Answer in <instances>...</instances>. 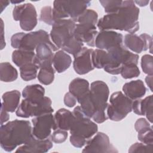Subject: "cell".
<instances>
[{
	"instance_id": "ab89813d",
	"label": "cell",
	"mask_w": 153,
	"mask_h": 153,
	"mask_svg": "<svg viewBox=\"0 0 153 153\" xmlns=\"http://www.w3.org/2000/svg\"><path fill=\"white\" fill-rule=\"evenodd\" d=\"M64 103L66 106L72 108L76 105V99L74 95H72L70 92H68L65 95Z\"/></svg>"
},
{
	"instance_id": "cb8c5ba5",
	"label": "cell",
	"mask_w": 153,
	"mask_h": 153,
	"mask_svg": "<svg viewBox=\"0 0 153 153\" xmlns=\"http://www.w3.org/2000/svg\"><path fill=\"white\" fill-rule=\"evenodd\" d=\"M72 59L71 56L63 50H59L53 56L52 64L56 72H65L71 66Z\"/></svg>"
},
{
	"instance_id": "7402d4cb",
	"label": "cell",
	"mask_w": 153,
	"mask_h": 153,
	"mask_svg": "<svg viewBox=\"0 0 153 153\" xmlns=\"http://www.w3.org/2000/svg\"><path fill=\"white\" fill-rule=\"evenodd\" d=\"M55 128L63 130H69L75 121V115L70 111L62 108L59 109L55 114L54 116Z\"/></svg>"
},
{
	"instance_id": "f1b7e54d",
	"label": "cell",
	"mask_w": 153,
	"mask_h": 153,
	"mask_svg": "<svg viewBox=\"0 0 153 153\" xmlns=\"http://www.w3.org/2000/svg\"><path fill=\"white\" fill-rule=\"evenodd\" d=\"M39 66L34 62L25 64L20 67V73L21 78L26 81L34 79L37 76Z\"/></svg>"
},
{
	"instance_id": "9a60e30c",
	"label": "cell",
	"mask_w": 153,
	"mask_h": 153,
	"mask_svg": "<svg viewBox=\"0 0 153 153\" xmlns=\"http://www.w3.org/2000/svg\"><path fill=\"white\" fill-rule=\"evenodd\" d=\"M123 36L121 33L114 30H100L96 37L94 44L97 48L107 51L123 45Z\"/></svg>"
},
{
	"instance_id": "4dcf8cb0",
	"label": "cell",
	"mask_w": 153,
	"mask_h": 153,
	"mask_svg": "<svg viewBox=\"0 0 153 153\" xmlns=\"http://www.w3.org/2000/svg\"><path fill=\"white\" fill-rule=\"evenodd\" d=\"M107 52L105 50L97 48L93 50L91 53V61L94 68L97 69L103 68L105 63Z\"/></svg>"
},
{
	"instance_id": "83f0119b",
	"label": "cell",
	"mask_w": 153,
	"mask_h": 153,
	"mask_svg": "<svg viewBox=\"0 0 153 153\" xmlns=\"http://www.w3.org/2000/svg\"><path fill=\"white\" fill-rule=\"evenodd\" d=\"M45 88L39 84L27 85L22 91V96L25 99H40L44 97Z\"/></svg>"
},
{
	"instance_id": "d4e9b609",
	"label": "cell",
	"mask_w": 153,
	"mask_h": 153,
	"mask_svg": "<svg viewBox=\"0 0 153 153\" xmlns=\"http://www.w3.org/2000/svg\"><path fill=\"white\" fill-rule=\"evenodd\" d=\"M20 99V93L18 90H12L5 92L2 95V106L5 111L10 112H14L19 107Z\"/></svg>"
},
{
	"instance_id": "7bdbcfd3",
	"label": "cell",
	"mask_w": 153,
	"mask_h": 153,
	"mask_svg": "<svg viewBox=\"0 0 153 153\" xmlns=\"http://www.w3.org/2000/svg\"><path fill=\"white\" fill-rule=\"evenodd\" d=\"M1 50H2L5 47V41L4 38V22L2 19H1Z\"/></svg>"
},
{
	"instance_id": "277c9868",
	"label": "cell",
	"mask_w": 153,
	"mask_h": 153,
	"mask_svg": "<svg viewBox=\"0 0 153 153\" xmlns=\"http://www.w3.org/2000/svg\"><path fill=\"white\" fill-rule=\"evenodd\" d=\"M32 127L26 120H15L1 125L0 145L7 152L27 143L32 137Z\"/></svg>"
},
{
	"instance_id": "74e56055",
	"label": "cell",
	"mask_w": 153,
	"mask_h": 153,
	"mask_svg": "<svg viewBox=\"0 0 153 153\" xmlns=\"http://www.w3.org/2000/svg\"><path fill=\"white\" fill-rule=\"evenodd\" d=\"M141 67L145 74L148 75L153 74V64L152 56L149 54H145L141 59Z\"/></svg>"
},
{
	"instance_id": "ee69618b",
	"label": "cell",
	"mask_w": 153,
	"mask_h": 153,
	"mask_svg": "<svg viewBox=\"0 0 153 153\" xmlns=\"http://www.w3.org/2000/svg\"><path fill=\"white\" fill-rule=\"evenodd\" d=\"M145 82L151 91H152V75H147L145 78Z\"/></svg>"
},
{
	"instance_id": "bcb514c9",
	"label": "cell",
	"mask_w": 153,
	"mask_h": 153,
	"mask_svg": "<svg viewBox=\"0 0 153 153\" xmlns=\"http://www.w3.org/2000/svg\"><path fill=\"white\" fill-rule=\"evenodd\" d=\"M24 2V1H11V3H13V4H20V3H22V2Z\"/></svg>"
},
{
	"instance_id": "8d00e7d4",
	"label": "cell",
	"mask_w": 153,
	"mask_h": 153,
	"mask_svg": "<svg viewBox=\"0 0 153 153\" xmlns=\"http://www.w3.org/2000/svg\"><path fill=\"white\" fill-rule=\"evenodd\" d=\"M153 151V144H145L136 142L132 145L128 149V152L137 153H152Z\"/></svg>"
},
{
	"instance_id": "8fae6325",
	"label": "cell",
	"mask_w": 153,
	"mask_h": 153,
	"mask_svg": "<svg viewBox=\"0 0 153 153\" xmlns=\"http://www.w3.org/2000/svg\"><path fill=\"white\" fill-rule=\"evenodd\" d=\"M14 20L20 22V26L25 31H30L36 26L37 13L33 5L26 3L16 5L13 11Z\"/></svg>"
},
{
	"instance_id": "f546056e",
	"label": "cell",
	"mask_w": 153,
	"mask_h": 153,
	"mask_svg": "<svg viewBox=\"0 0 153 153\" xmlns=\"http://www.w3.org/2000/svg\"><path fill=\"white\" fill-rule=\"evenodd\" d=\"M54 69L52 65L41 67L37 75L38 81L44 85L51 84L54 79Z\"/></svg>"
},
{
	"instance_id": "7c38bea8",
	"label": "cell",
	"mask_w": 153,
	"mask_h": 153,
	"mask_svg": "<svg viewBox=\"0 0 153 153\" xmlns=\"http://www.w3.org/2000/svg\"><path fill=\"white\" fill-rule=\"evenodd\" d=\"M32 135L37 139L42 140L48 137L51 130H54V118L52 113L42 114L35 117L32 120Z\"/></svg>"
},
{
	"instance_id": "7a4b0ae2",
	"label": "cell",
	"mask_w": 153,
	"mask_h": 153,
	"mask_svg": "<svg viewBox=\"0 0 153 153\" xmlns=\"http://www.w3.org/2000/svg\"><path fill=\"white\" fill-rule=\"evenodd\" d=\"M109 94V88L105 82L102 81L93 82L88 93L79 103L85 115L97 123L105 121L108 119L105 111Z\"/></svg>"
},
{
	"instance_id": "ac0fdd59",
	"label": "cell",
	"mask_w": 153,
	"mask_h": 153,
	"mask_svg": "<svg viewBox=\"0 0 153 153\" xmlns=\"http://www.w3.org/2000/svg\"><path fill=\"white\" fill-rule=\"evenodd\" d=\"M53 147L51 139L39 140L32 136L30 140L26 144L19 146L16 152H47Z\"/></svg>"
},
{
	"instance_id": "44dd1931",
	"label": "cell",
	"mask_w": 153,
	"mask_h": 153,
	"mask_svg": "<svg viewBox=\"0 0 153 153\" xmlns=\"http://www.w3.org/2000/svg\"><path fill=\"white\" fill-rule=\"evenodd\" d=\"M123 91L127 97L135 100L142 98L145 94L146 88L141 79H137L124 84Z\"/></svg>"
},
{
	"instance_id": "6da1fadb",
	"label": "cell",
	"mask_w": 153,
	"mask_h": 153,
	"mask_svg": "<svg viewBox=\"0 0 153 153\" xmlns=\"http://www.w3.org/2000/svg\"><path fill=\"white\" fill-rule=\"evenodd\" d=\"M139 9L133 1H123L121 7L115 13L100 19L97 26L100 30H124L134 34L139 29Z\"/></svg>"
},
{
	"instance_id": "d590c367",
	"label": "cell",
	"mask_w": 153,
	"mask_h": 153,
	"mask_svg": "<svg viewBox=\"0 0 153 153\" xmlns=\"http://www.w3.org/2000/svg\"><path fill=\"white\" fill-rule=\"evenodd\" d=\"M39 20L42 21L49 25H53L55 22L53 13V8L50 6H46L42 8L40 13Z\"/></svg>"
},
{
	"instance_id": "836d02e7",
	"label": "cell",
	"mask_w": 153,
	"mask_h": 153,
	"mask_svg": "<svg viewBox=\"0 0 153 153\" xmlns=\"http://www.w3.org/2000/svg\"><path fill=\"white\" fill-rule=\"evenodd\" d=\"M137 138L145 144H153V133L152 126L143 128L137 131Z\"/></svg>"
},
{
	"instance_id": "4fadbf2b",
	"label": "cell",
	"mask_w": 153,
	"mask_h": 153,
	"mask_svg": "<svg viewBox=\"0 0 153 153\" xmlns=\"http://www.w3.org/2000/svg\"><path fill=\"white\" fill-rule=\"evenodd\" d=\"M82 152H118L110 143L109 137L104 133L98 132L86 143Z\"/></svg>"
},
{
	"instance_id": "e575fe53",
	"label": "cell",
	"mask_w": 153,
	"mask_h": 153,
	"mask_svg": "<svg viewBox=\"0 0 153 153\" xmlns=\"http://www.w3.org/2000/svg\"><path fill=\"white\" fill-rule=\"evenodd\" d=\"M102 7L104 8L105 13L111 14L117 12L121 7L123 1H99Z\"/></svg>"
},
{
	"instance_id": "603a6c76",
	"label": "cell",
	"mask_w": 153,
	"mask_h": 153,
	"mask_svg": "<svg viewBox=\"0 0 153 153\" xmlns=\"http://www.w3.org/2000/svg\"><path fill=\"white\" fill-rule=\"evenodd\" d=\"M69 91L79 103L90 91L89 82L83 78H75L69 84Z\"/></svg>"
},
{
	"instance_id": "d6a6232c",
	"label": "cell",
	"mask_w": 153,
	"mask_h": 153,
	"mask_svg": "<svg viewBox=\"0 0 153 153\" xmlns=\"http://www.w3.org/2000/svg\"><path fill=\"white\" fill-rule=\"evenodd\" d=\"M98 22L97 13L91 9H87L78 19L76 23L87 22L97 25Z\"/></svg>"
},
{
	"instance_id": "b9f144b4",
	"label": "cell",
	"mask_w": 153,
	"mask_h": 153,
	"mask_svg": "<svg viewBox=\"0 0 153 153\" xmlns=\"http://www.w3.org/2000/svg\"><path fill=\"white\" fill-rule=\"evenodd\" d=\"M7 111L4 109V108L1 106V125L4 124V123L7 122L9 118H10V115Z\"/></svg>"
},
{
	"instance_id": "e0dca14e",
	"label": "cell",
	"mask_w": 153,
	"mask_h": 153,
	"mask_svg": "<svg viewBox=\"0 0 153 153\" xmlns=\"http://www.w3.org/2000/svg\"><path fill=\"white\" fill-rule=\"evenodd\" d=\"M93 51L92 48L84 47L81 51L74 57L73 66L76 74L84 75L94 69L91 61Z\"/></svg>"
},
{
	"instance_id": "4316f807",
	"label": "cell",
	"mask_w": 153,
	"mask_h": 153,
	"mask_svg": "<svg viewBox=\"0 0 153 153\" xmlns=\"http://www.w3.org/2000/svg\"><path fill=\"white\" fill-rule=\"evenodd\" d=\"M18 77L17 69L8 62H2L0 65V79L3 82H12Z\"/></svg>"
},
{
	"instance_id": "ffe728a7",
	"label": "cell",
	"mask_w": 153,
	"mask_h": 153,
	"mask_svg": "<svg viewBox=\"0 0 153 153\" xmlns=\"http://www.w3.org/2000/svg\"><path fill=\"white\" fill-rule=\"evenodd\" d=\"M132 111L139 115H145L148 121L152 123V95L148 96L143 99L133 101Z\"/></svg>"
},
{
	"instance_id": "3957f363",
	"label": "cell",
	"mask_w": 153,
	"mask_h": 153,
	"mask_svg": "<svg viewBox=\"0 0 153 153\" xmlns=\"http://www.w3.org/2000/svg\"><path fill=\"white\" fill-rule=\"evenodd\" d=\"M76 23L71 19L56 20L50 31V37L53 43L59 49L71 54L75 57L84 47L82 42L74 36Z\"/></svg>"
},
{
	"instance_id": "5b68a950",
	"label": "cell",
	"mask_w": 153,
	"mask_h": 153,
	"mask_svg": "<svg viewBox=\"0 0 153 153\" xmlns=\"http://www.w3.org/2000/svg\"><path fill=\"white\" fill-rule=\"evenodd\" d=\"M73 114L75 121L69 130L70 142L76 148H82L97 132V125L92 121L89 117L83 112L80 106H76Z\"/></svg>"
},
{
	"instance_id": "5bb4252c",
	"label": "cell",
	"mask_w": 153,
	"mask_h": 153,
	"mask_svg": "<svg viewBox=\"0 0 153 153\" xmlns=\"http://www.w3.org/2000/svg\"><path fill=\"white\" fill-rule=\"evenodd\" d=\"M124 43L125 47L136 53H140L143 51L150 49L151 53L152 39L147 33H142L139 36L136 34L128 33L124 36Z\"/></svg>"
},
{
	"instance_id": "484cf974",
	"label": "cell",
	"mask_w": 153,
	"mask_h": 153,
	"mask_svg": "<svg viewBox=\"0 0 153 153\" xmlns=\"http://www.w3.org/2000/svg\"><path fill=\"white\" fill-rule=\"evenodd\" d=\"M35 53L32 51L17 49L12 53V60L19 68L22 66L34 62Z\"/></svg>"
},
{
	"instance_id": "ba28073f",
	"label": "cell",
	"mask_w": 153,
	"mask_h": 153,
	"mask_svg": "<svg viewBox=\"0 0 153 153\" xmlns=\"http://www.w3.org/2000/svg\"><path fill=\"white\" fill-rule=\"evenodd\" d=\"M90 4L88 1H54L53 8L54 20L69 19L76 23L78 17Z\"/></svg>"
},
{
	"instance_id": "f6af8a7d",
	"label": "cell",
	"mask_w": 153,
	"mask_h": 153,
	"mask_svg": "<svg viewBox=\"0 0 153 153\" xmlns=\"http://www.w3.org/2000/svg\"><path fill=\"white\" fill-rule=\"evenodd\" d=\"M134 2L140 7H143L147 5V4L149 3V1H135Z\"/></svg>"
},
{
	"instance_id": "2e32d148",
	"label": "cell",
	"mask_w": 153,
	"mask_h": 153,
	"mask_svg": "<svg viewBox=\"0 0 153 153\" xmlns=\"http://www.w3.org/2000/svg\"><path fill=\"white\" fill-rule=\"evenodd\" d=\"M98 33L96 25L91 23H76L74 29V36L76 39L86 43L87 45L93 47L94 41Z\"/></svg>"
},
{
	"instance_id": "d6986e66",
	"label": "cell",
	"mask_w": 153,
	"mask_h": 153,
	"mask_svg": "<svg viewBox=\"0 0 153 153\" xmlns=\"http://www.w3.org/2000/svg\"><path fill=\"white\" fill-rule=\"evenodd\" d=\"M36 54L34 62L36 63L39 68L48 65H52V60L54 56L53 51L58 50L46 42L40 43L36 48Z\"/></svg>"
},
{
	"instance_id": "f35d334b",
	"label": "cell",
	"mask_w": 153,
	"mask_h": 153,
	"mask_svg": "<svg viewBox=\"0 0 153 153\" xmlns=\"http://www.w3.org/2000/svg\"><path fill=\"white\" fill-rule=\"evenodd\" d=\"M68 136L67 131L61 129H56L54 130V132L51 136V140L54 143H61L66 140Z\"/></svg>"
},
{
	"instance_id": "1f68e13d",
	"label": "cell",
	"mask_w": 153,
	"mask_h": 153,
	"mask_svg": "<svg viewBox=\"0 0 153 153\" xmlns=\"http://www.w3.org/2000/svg\"><path fill=\"white\" fill-rule=\"evenodd\" d=\"M137 65L134 63H130L124 65L120 72L122 77L124 79L137 77L140 75V72Z\"/></svg>"
},
{
	"instance_id": "30bf717a",
	"label": "cell",
	"mask_w": 153,
	"mask_h": 153,
	"mask_svg": "<svg viewBox=\"0 0 153 153\" xmlns=\"http://www.w3.org/2000/svg\"><path fill=\"white\" fill-rule=\"evenodd\" d=\"M132 100L121 91L113 93L106 108V115L111 120L119 121L132 111Z\"/></svg>"
},
{
	"instance_id": "60d3db41",
	"label": "cell",
	"mask_w": 153,
	"mask_h": 153,
	"mask_svg": "<svg viewBox=\"0 0 153 153\" xmlns=\"http://www.w3.org/2000/svg\"><path fill=\"white\" fill-rule=\"evenodd\" d=\"M149 126H151L150 124L145 118H140L138 119L135 122V124H134V128L137 131H138L139 130L143 128H145Z\"/></svg>"
},
{
	"instance_id": "9c48e42d",
	"label": "cell",
	"mask_w": 153,
	"mask_h": 153,
	"mask_svg": "<svg viewBox=\"0 0 153 153\" xmlns=\"http://www.w3.org/2000/svg\"><path fill=\"white\" fill-rule=\"evenodd\" d=\"M53 111L51 99L44 96L40 99H24L17 108L16 114L17 117L26 118L52 113Z\"/></svg>"
},
{
	"instance_id": "8992f818",
	"label": "cell",
	"mask_w": 153,
	"mask_h": 153,
	"mask_svg": "<svg viewBox=\"0 0 153 153\" xmlns=\"http://www.w3.org/2000/svg\"><path fill=\"white\" fill-rule=\"evenodd\" d=\"M104 70L112 75L120 74L123 66L126 64H137L139 56L128 50L123 45L112 48L106 51Z\"/></svg>"
},
{
	"instance_id": "52a82bcc",
	"label": "cell",
	"mask_w": 153,
	"mask_h": 153,
	"mask_svg": "<svg viewBox=\"0 0 153 153\" xmlns=\"http://www.w3.org/2000/svg\"><path fill=\"white\" fill-rule=\"evenodd\" d=\"M41 42H46L51 46L58 48L50 40L48 33L44 30L29 33L19 32L14 34L11 38V46L14 48L19 50L34 51V50Z\"/></svg>"
}]
</instances>
